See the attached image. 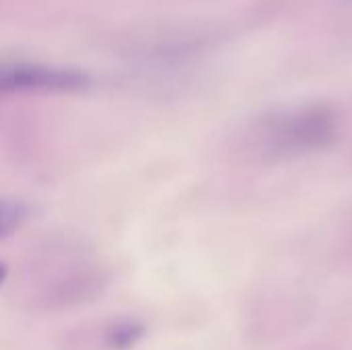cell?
Returning <instances> with one entry per match:
<instances>
[{
    "instance_id": "cell-1",
    "label": "cell",
    "mask_w": 352,
    "mask_h": 350,
    "mask_svg": "<svg viewBox=\"0 0 352 350\" xmlns=\"http://www.w3.org/2000/svg\"><path fill=\"white\" fill-rule=\"evenodd\" d=\"M338 113L322 103L295 105L264 116L254 130V146L268 159H295L330 149L338 140Z\"/></svg>"
},
{
    "instance_id": "cell-2",
    "label": "cell",
    "mask_w": 352,
    "mask_h": 350,
    "mask_svg": "<svg viewBox=\"0 0 352 350\" xmlns=\"http://www.w3.org/2000/svg\"><path fill=\"white\" fill-rule=\"evenodd\" d=\"M85 76L72 70L29 64L0 68V95L37 91H76L85 87Z\"/></svg>"
},
{
    "instance_id": "cell-3",
    "label": "cell",
    "mask_w": 352,
    "mask_h": 350,
    "mask_svg": "<svg viewBox=\"0 0 352 350\" xmlns=\"http://www.w3.org/2000/svg\"><path fill=\"white\" fill-rule=\"evenodd\" d=\"M27 221V206L14 200H0V239L12 235Z\"/></svg>"
},
{
    "instance_id": "cell-4",
    "label": "cell",
    "mask_w": 352,
    "mask_h": 350,
    "mask_svg": "<svg viewBox=\"0 0 352 350\" xmlns=\"http://www.w3.org/2000/svg\"><path fill=\"white\" fill-rule=\"evenodd\" d=\"M342 25L349 33H352V0H346L342 6Z\"/></svg>"
},
{
    "instance_id": "cell-5",
    "label": "cell",
    "mask_w": 352,
    "mask_h": 350,
    "mask_svg": "<svg viewBox=\"0 0 352 350\" xmlns=\"http://www.w3.org/2000/svg\"><path fill=\"white\" fill-rule=\"evenodd\" d=\"M6 274H8V270H6V264H4V262H0V287H2V283L6 281Z\"/></svg>"
}]
</instances>
